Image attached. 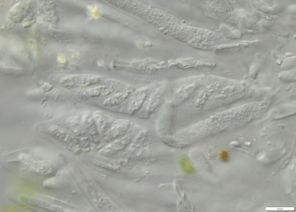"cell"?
<instances>
[{"mask_svg":"<svg viewBox=\"0 0 296 212\" xmlns=\"http://www.w3.org/2000/svg\"><path fill=\"white\" fill-rule=\"evenodd\" d=\"M58 83L67 88H77L88 87L99 83L101 77L91 74H75L65 76L59 79Z\"/></svg>","mask_w":296,"mask_h":212,"instance_id":"obj_1","label":"cell"},{"mask_svg":"<svg viewBox=\"0 0 296 212\" xmlns=\"http://www.w3.org/2000/svg\"><path fill=\"white\" fill-rule=\"evenodd\" d=\"M134 92L133 87L131 86H126L123 89L104 100L103 102V105L108 107L118 106L126 101Z\"/></svg>","mask_w":296,"mask_h":212,"instance_id":"obj_2","label":"cell"},{"mask_svg":"<svg viewBox=\"0 0 296 212\" xmlns=\"http://www.w3.org/2000/svg\"><path fill=\"white\" fill-rule=\"evenodd\" d=\"M148 89L149 88L144 87L134 92L128 104V110L130 114L136 113L141 108L149 91Z\"/></svg>","mask_w":296,"mask_h":212,"instance_id":"obj_3","label":"cell"},{"mask_svg":"<svg viewBox=\"0 0 296 212\" xmlns=\"http://www.w3.org/2000/svg\"><path fill=\"white\" fill-rule=\"evenodd\" d=\"M20 198L25 203L50 211L60 212L63 210V208L60 206L33 197L22 195Z\"/></svg>","mask_w":296,"mask_h":212,"instance_id":"obj_4","label":"cell"},{"mask_svg":"<svg viewBox=\"0 0 296 212\" xmlns=\"http://www.w3.org/2000/svg\"><path fill=\"white\" fill-rule=\"evenodd\" d=\"M82 122L91 141L95 143L100 141L99 133L92 115L90 113H85L82 116Z\"/></svg>","mask_w":296,"mask_h":212,"instance_id":"obj_5","label":"cell"},{"mask_svg":"<svg viewBox=\"0 0 296 212\" xmlns=\"http://www.w3.org/2000/svg\"><path fill=\"white\" fill-rule=\"evenodd\" d=\"M164 91V88L160 86L151 92L148 99L145 108L148 114L152 113L159 106L163 99Z\"/></svg>","mask_w":296,"mask_h":212,"instance_id":"obj_6","label":"cell"},{"mask_svg":"<svg viewBox=\"0 0 296 212\" xmlns=\"http://www.w3.org/2000/svg\"><path fill=\"white\" fill-rule=\"evenodd\" d=\"M114 91V87L112 85H101L86 90L83 93L82 95L89 98H101L110 95Z\"/></svg>","mask_w":296,"mask_h":212,"instance_id":"obj_7","label":"cell"},{"mask_svg":"<svg viewBox=\"0 0 296 212\" xmlns=\"http://www.w3.org/2000/svg\"><path fill=\"white\" fill-rule=\"evenodd\" d=\"M92 116L99 133H107L113 123L112 119L99 112H95Z\"/></svg>","mask_w":296,"mask_h":212,"instance_id":"obj_8","label":"cell"},{"mask_svg":"<svg viewBox=\"0 0 296 212\" xmlns=\"http://www.w3.org/2000/svg\"><path fill=\"white\" fill-rule=\"evenodd\" d=\"M70 123V127L72 133L76 137L80 138V140L82 141H82H84L83 139L86 141L88 140L86 129L83 124H82L79 120L76 119H72Z\"/></svg>","mask_w":296,"mask_h":212,"instance_id":"obj_9","label":"cell"},{"mask_svg":"<svg viewBox=\"0 0 296 212\" xmlns=\"http://www.w3.org/2000/svg\"><path fill=\"white\" fill-rule=\"evenodd\" d=\"M131 137L129 136L122 137L107 145L104 148L106 151L120 150L124 148L130 142Z\"/></svg>","mask_w":296,"mask_h":212,"instance_id":"obj_10","label":"cell"},{"mask_svg":"<svg viewBox=\"0 0 296 212\" xmlns=\"http://www.w3.org/2000/svg\"><path fill=\"white\" fill-rule=\"evenodd\" d=\"M129 123L127 121H124L119 123L111 131V136L110 137L111 139H114L125 132L127 130L129 126Z\"/></svg>","mask_w":296,"mask_h":212,"instance_id":"obj_11","label":"cell"},{"mask_svg":"<svg viewBox=\"0 0 296 212\" xmlns=\"http://www.w3.org/2000/svg\"><path fill=\"white\" fill-rule=\"evenodd\" d=\"M179 164L183 170L186 173L191 174L195 171V168L188 160L184 157H182L180 159Z\"/></svg>","mask_w":296,"mask_h":212,"instance_id":"obj_12","label":"cell"},{"mask_svg":"<svg viewBox=\"0 0 296 212\" xmlns=\"http://www.w3.org/2000/svg\"><path fill=\"white\" fill-rule=\"evenodd\" d=\"M220 156L221 159L224 162H227L229 159L228 154L225 150L221 151L220 153Z\"/></svg>","mask_w":296,"mask_h":212,"instance_id":"obj_13","label":"cell"},{"mask_svg":"<svg viewBox=\"0 0 296 212\" xmlns=\"http://www.w3.org/2000/svg\"><path fill=\"white\" fill-rule=\"evenodd\" d=\"M259 40H256L253 41H243L241 42V44L244 46H248L253 45L256 42H258Z\"/></svg>","mask_w":296,"mask_h":212,"instance_id":"obj_14","label":"cell"}]
</instances>
